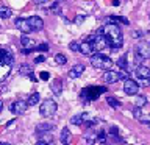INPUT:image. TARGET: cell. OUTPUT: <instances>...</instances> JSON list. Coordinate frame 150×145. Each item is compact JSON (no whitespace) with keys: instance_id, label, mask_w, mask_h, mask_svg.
Here are the masks:
<instances>
[{"instance_id":"19","label":"cell","mask_w":150,"mask_h":145,"mask_svg":"<svg viewBox=\"0 0 150 145\" xmlns=\"http://www.w3.org/2000/svg\"><path fill=\"white\" fill-rule=\"evenodd\" d=\"M52 130H53V125H50V123H39V125L36 126V133H39V134L50 133Z\"/></svg>"},{"instance_id":"31","label":"cell","mask_w":150,"mask_h":145,"mask_svg":"<svg viewBox=\"0 0 150 145\" xmlns=\"http://www.w3.org/2000/svg\"><path fill=\"white\" fill-rule=\"evenodd\" d=\"M84 19H86V16H83V14H78V16L75 17V23H77V25H81V23L84 22Z\"/></svg>"},{"instance_id":"22","label":"cell","mask_w":150,"mask_h":145,"mask_svg":"<svg viewBox=\"0 0 150 145\" xmlns=\"http://www.w3.org/2000/svg\"><path fill=\"white\" fill-rule=\"evenodd\" d=\"M11 9L8 6H0V19H9L11 17Z\"/></svg>"},{"instance_id":"11","label":"cell","mask_w":150,"mask_h":145,"mask_svg":"<svg viewBox=\"0 0 150 145\" xmlns=\"http://www.w3.org/2000/svg\"><path fill=\"white\" fill-rule=\"evenodd\" d=\"M14 25H16V28H19L23 34H28V33H31V27L30 23H28V19H23V17H19L16 19V22H14Z\"/></svg>"},{"instance_id":"34","label":"cell","mask_w":150,"mask_h":145,"mask_svg":"<svg viewBox=\"0 0 150 145\" xmlns=\"http://www.w3.org/2000/svg\"><path fill=\"white\" fill-rule=\"evenodd\" d=\"M44 61H45V56L44 55H39V56H36V58H35V63L38 64V63H44Z\"/></svg>"},{"instance_id":"40","label":"cell","mask_w":150,"mask_h":145,"mask_svg":"<svg viewBox=\"0 0 150 145\" xmlns=\"http://www.w3.org/2000/svg\"><path fill=\"white\" fill-rule=\"evenodd\" d=\"M13 123H14V119H13V120H9V122H8V123H6V126H11Z\"/></svg>"},{"instance_id":"5","label":"cell","mask_w":150,"mask_h":145,"mask_svg":"<svg viewBox=\"0 0 150 145\" xmlns=\"http://www.w3.org/2000/svg\"><path fill=\"white\" fill-rule=\"evenodd\" d=\"M92 45H94V50H97V51H102V50H105L106 47H110V45H108V41H106L105 34H103V28L97 30V33L94 34Z\"/></svg>"},{"instance_id":"28","label":"cell","mask_w":150,"mask_h":145,"mask_svg":"<svg viewBox=\"0 0 150 145\" xmlns=\"http://www.w3.org/2000/svg\"><path fill=\"white\" fill-rule=\"evenodd\" d=\"M105 140H106V134H105V131H100V133H97V142L98 144H105Z\"/></svg>"},{"instance_id":"3","label":"cell","mask_w":150,"mask_h":145,"mask_svg":"<svg viewBox=\"0 0 150 145\" xmlns=\"http://www.w3.org/2000/svg\"><path fill=\"white\" fill-rule=\"evenodd\" d=\"M105 92H106L105 86H89L86 89H83L80 95H81L83 100H86L89 103L91 100H96V98L100 97V94H105Z\"/></svg>"},{"instance_id":"42","label":"cell","mask_w":150,"mask_h":145,"mask_svg":"<svg viewBox=\"0 0 150 145\" xmlns=\"http://www.w3.org/2000/svg\"><path fill=\"white\" fill-rule=\"evenodd\" d=\"M36 3H44V2H47V0H35Z\"/></svg>"},{"instance_id":"41","label":"cell","mask_w":150,"mask_h":145,"mask_svg":"<svg viewBox=\"0 0 150 145\" xmlns=\"http://www.w3.org/2000/svg\"><path fill=\"white\" fill-rule=\"evenodd\" d=\"M2 109H3V101L0 100V112H2Z\"/></svg>"},{"instance_id":"26","label":"cell","mask_w":150,"mask_h":145,"mask_svg":"<svg viewBox=\"0 0 150 145\" xmlns=\"http://www.w3.org/2000/svg\"><path fill=\"white\" fill-rule=\"evenodd\" d=\"M55 63L63 65V64L67 63V58H66V56H64L63 53H58V55H55Z\"/></svg>"},{"instance_id":"27","label":"cell","mask_w":150,"mask_h":145,"mask_svg":"<svg viewBox=\"0 0 150 145\" xmlns=\"http://www.w3.org/2000/svg\"><path fill=\"white\" fill-rule=\"evenodd\" d=\"M106 101H108V105L112 106V108H119L120 106V101L117 100V98H114V97H108Z\"/></svg>"},{"instance_id":"16","label":"cell","mask_w":150,"mask_h":145,"mask_svg":"<svg viewBox=\"0 0 150 145\" xmlns=\"http://www.w3.org/2000/svg\"><path fill=\"white\" fill-rule=\"evenodd\" d=\"M84 72V64H75L72 69L69 70V77L70 78H78V77H81Z\"/></svg>"},{"instance_id":"14","label":"cell","mask_w":150,"mask_h":145,"mask_svg":"<svg viewBox=\"0 0 150 145\" xmlns=\"http://www.w3.org/2000/svg\"><path fill=\"white\" fill-rule=\"evenodd\" d=\"M80 51H81L83 55H86V56H92L94 55V45H92V42H89V41H84L80 44Z\"/></svg>"},{"instance_id":"30","label":"cell","mask_w":150,"mask_h":145,"mask_svg":"<svg viewBox=\"0 0 150 145\" xmlns=\"http://www.w3.org/2000/svg\"><path fill=\"white\" fill-rule=\"evenodd\" d=\"M133 115L136 117V119H142V112H141V108H134L133 109Z\"/></svg>"},{"instance_id":"13","label":"cell","mask_w":150,"mask_h":145,"mask_svg":"<svg viewBox=\"0 0 150 145\" xmlns=\"http://www.w3.org/2000/svg\"><path fill=\"white\" fill-rule=\"evenodd\" d=\"M134 73L139 80H150V67H147V65H138Z\"/></svg>"},{"instance_id":"25","label":"cell","mask_w":150,"mask_h":145,"mask_svg":"<svg viewBox=\"0 0 150 145\" xmlns=\"http://www.w3.org/2000/svg\"><path fill=\"white\" fill-rule=\"evenodd\" d=\"M117 65H119L120 69H127L128 67V61H127V55H124V56H120L119 59H117Z\"/></svg>"},{"instance_id":"32","label":"cell","mask_w":150,"mask_h":145,"mask_svg":"<svg viewBox=\"0 0 150 145\" xmlns=\"http://www.w3.org/2000/svg\"><path fill=\"white\" fill-rule=\"evenodd\" d=\"M36 49L39 51H47V50H49V45H47V44H41V45H38Z\"/></svg>"},{"instance_id":"17","label":"cell","mask_w":150,"mask_h":145,"mask_svg":"<svg viewBox=\"0 0 150 145\" xmlns=\"http://www.w3.org/2000/svg\"><path fill=\"white\" fill-rule=\"evenodd\" d=\"M70 139H72V134H70L69 128H63V131H61L59 134V140L63 145H69L70 144Z\"/></svg>"},{"instance_id":"44","label":"cell","mask_w":150,"mask_h":145,"mask_svg":"<svg viewBox=\"0 0 150 145\" xmlns=\"http://www.w3.org/2000/svg\"><path fill=\"white\" fill-rule=\"evenodd\" d=\"M0 145H11V144H8V142H0Z\"/></svg>"},{"instance_id":"1","label":"cell","mask_w":150,"mask_h":145,"mask_svg":"<svg viewBox=\"0 0 150 145\" xmlns=\"http://www.w3.org/2000/svg\"><path fill=\"white\" fill-rule=\"evenodd\" d=\"M103 34L108 41V45L112 50H117L124 45V36H122V31L117 23H106L103 27Z\"/></svg>"},{"instance_id":"15","label":"cell","mask_w":150,"mask_h":145,"mask_svg":"<svg viewBox=\"0 0 150 145\" xmlns=\"http://www.w3.org/2000/svg\"><path fill=\"white\" fill-rule=\"evenodd\" d=\"M89 120V115H88V112H83V114H77V115H74L72 119H70V123L72 125H83V123H86V122Z\"/></svg>"},{"instance_id":"6","label":"cell","mask_w":150,"mask_h":145,"mask_svg":"<svg viewBox=\"0 0 150 145\" xmlns=\"http://www.w3.org/2000/svg\"><path fill=\"white\" fill-rule=\"evenodd\" d=\"M128 78V73L127 72H116V70H106L105 72V77H103V80L108 83V84H112V83H117L120 81V80H125Z\"/></svg>"},{"instance_id":"4","label":"cell","mask_w":150,"mask_h":145,"mask_svg":"<svg viewBox=\"0 0 150 145\" xmlns=\"http://www.w3.org/2000/svg\"><path fill=\"white\" fill-rule=\"evenodd\" d=\"M56 109H58V106H56V101L55 100H50V98H47V100H44L41 103V106H39V112H41V115L42 117H50V115H53Z\"/></svg>"},{"instance_id":"10","label":"cell","mask_w":150,"mask_h":145,"mask_svg":"<svg viewBox=\"0 0 150 145\" xmlns=\"http://www.w3.org/2000/svg\"><path fill=\"white\" fill-rule=\"evenodd\" d=\"M21 44H22V47H23V53H30V51L33 50V49H36V42H35V39H31V37H28L27 34H22V37H21Z\"/></svg>"},{"instance_id":"18","label":"cell","mask_w":150,"mask_h":145,"mask_svg":"<svg viewBox=\"0 0 150 145\" xmlns=\"http://www.w3.org/2000/svg\"><path fill=\"white\" fill-rule=\"evenodd\" d=\"M108 20H110V23H124V25H128L130 20L127 17H122V16H111L108 17Z\"/></svg>"},{"instance_id":"21","label":"cell","mask_w":150,"mask_h":145,"mask_svg":"<svg viewBox=\"0 0 150 145\" xmlns=\"http://www.w3.org/2000/svg\"><path fill=\"white\" fill-rule=\"evenodd\" d=\"M61 89H63V84H61V81H59V80H55V81L52 83V91H53V94L59 95V94H61Z\"/></svg>"},{"instance_id":"36","label":"cell","mask_w":150,"mask_h":145,"mask_svg":"<svg viewBox=\"0 0 150 145\" xmlns=\"http://www.w3.org/2000/svg\"><path fill=\"white\" fill-rule=\"evenodd\" d=\"M150 80H141V86H149Z\"/></svg>"},{"instance_id":"37","label":"cell","mask_w":150,"mask_h":145,"mask_svg":"<svg viewBox=\"0 0 150 145\" xmlns=\"http://www.w3.org/2000/svg\"><path fill=\"white\" fill-rule=\"evenodd\" d=\"M142 34H144L142 31H133V37H141Z\"/></svg>"},{"instance_id":"39","label":"cell","mask_w":150,"mask_h":145,"mask_svg":"<svg viewBox=\"0 0 150 145\" xmlns=\"http://www.w3.org/2000/svg\"><path fill=\"white\" fill-rule=\"evenodd\" d=\"M28 77H30V80H31V81H36V77H35L33 73H31V75H28Z\"/></svg>"},{"instance_id":"24","label":"cell","mask_w":150,"mask_h":145,"mask_svg":"<svg viewBox=\"0 0 150 145\" xmlns=\"http://www.w3.org/2000/svg\"><path fill=\"white\" fill-rule=\"evenodd\" d=\"M145 103H147V97H145V95H138V97H136V100H134V106L136 108H142Z\"/></svg>"},{"instance_id":"29","label":"cell","mask_w":150,"mask_h":145,"mask_svg":"<svg viewBox=\"0 0 150 145\" xmlns=\"http://www.w3.org/2000/svg\"><path fill=\"white\" fill-rule=\"evenodd\" d=\"M69 49L72 51H80V44H78V42H75V41H72L69 44Z\"/></svg>"},{"instance_id":"2","label":"cell","mask_w":150,"mask_h":145,"mask_svg":"<svg viewBox=\"0 0 150 145\" xmlns=\"http://www.w3.org/2000/svg\"><path fill=\"white\" fill-rule=\"evenodd\" d=\"M91 64L94 65L96 69H103V70H111L112 67V59L106 55H102V53H96L91 56Z\"/></svg>"},{"instance_id":"7","label":"cell","mask_w":150,"mask_h":145,"mask_svg":"<svg viewBox=\"0 0 150 145\" xmlns=\"http://www.w3.org/2000/svg\"><path fill=\"white\" fill-rule=\"evenodd\" d=\"M138 91H139V83H136L134 80L127 78L124 81V92L127 95H138Z\"/></svg>"},{"instance_id":"43","label":"cell","mask_w":150,"mask_h":145,"mask_svg":"<svg viewBox=\"0 0 150 145\" xmlns=\"http://www.w3.org/2000/svg\"><path fill=\"white\" fill-rule=\"evenodd\" d=\"M36 145H49V144H47V142H38Z\"/></svg>"},{"instance_id":"38","label":"cell","mask_w":150,"mask_h":145,"mask_svg":"<svg viewBox=\"0 0 150 145\" xmlns=\"http://www.w3.org/2000/svg\"><path fill=\"white\" fill-rule=\"evenodd\" d=\"M112 5H114V6H119V5H120V0H112Z\"/></svg>"},{"instance_id":"12","label":"cell","mask_w":150,"mask_h":145,"mask_svg":"<svg viewBox=\"0 0 150 145\" xmlns=\"http://www.w3.org/2000/svg\"><path fill=\"white\" fill-rule=\"evenodd\" d=\"M28 23H30V27H31L33 31H41L42 28H44V20H42L41 17H38V16L28 17Z\"/></svg>"},{"instance_id":"9","label":"cell","mask_w":150,"mask_h":145,"mask_svg":"<svg viewBox=\"0 0 150 145\" xmlns=\"http://www.w3.org/2000/svg\"><path fill=\"white\" fill-rule=\"evenodd\" d=\"M27 108H28L27 101H23V100H17V101L11 103V106H9V111H11L13 114H16V115H21V114H25Z\"/></svg>"},{"instance_id":"8","label":"cell","mask_w":150,"mask_h":145,"mask_svg":"<svg viewBox=\"0 0 150 145\" xmlns=\"http://www.w3.org/2000/svg\"><path fill=\"white\" fill-rule=\"evenodd\" d=\"M134 53L139 55L142 59H149L150 58V44H149V42H145V41H141L139 44L136 45Z\"/></svg>"},{"instance_id":"35","label":"cell","mask_w":150,"mask_h":145,"mask_svg":"<svg viewBox=\"0 0 150 145\" xmlns=\"http://www.w3.org/2000/svg\"><path fill=\"white\" fill-rule=\"evenodd\" d=\"M142 61H144V59L141 58L139 55H136V53H134V63H136V64H141V63H142Z\"/></svg>"},{"instance_id":"45","label":"cell","mask_w":150,"mask_h":145,"mask_svg":"<svg viewBox=\"0 0 150 145\" xmlns=\"http://www.w3.org/2000/svg\"><path fill=\"white\" fill-rule=\"evenodd\" d=\"M147 125H149V126H150V120H149V122H147Z\"/></svg>"},{"instance_id":"23","label":"cell","mask_w":150,"mask_h":145,"mask_svg":"<svg viewBox=\"0 0 150 145\" xmlns=\"http://www.w3.org/2000/svg\"><path fill=\"white\" fill-rule=\"evenodd\" d=\"M19 73L21 75H31L33 73V69H31V65H28V64H23V65H21V69H19Z\"/></svg>"},{"instance_id":"20","label":"cell","mask_w":150,"mask_h":145,"mask_svg":"<svg viewBox=\"0 0 150 145\" xmlns=\"http://www.w3.org/2000/svg\"><path fill=\"white\" fill-rule=\"evenodd\" d=\"M41 100V97H39V94L38 92H33L30 97H28V100H27V105L28 106H35V105H38V101Z\"/></svg>"},{"instance_id":"33","label":"cell","mask_w":150,"mask_h":145,"mask_svg":"<svg viewBox=\"0 0 150 145\" xmlns=\"http://www.w3.org/2000/svg\"><path fill=\"white\" fill-rule=\"evenodd\" d=\"M39 77H41V80H44V81H47V80L50 78V75H49V72H41V73H39Z\"/></svg>"}]
</instances>
